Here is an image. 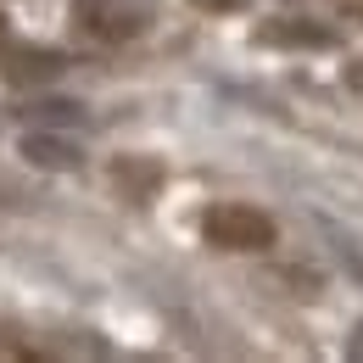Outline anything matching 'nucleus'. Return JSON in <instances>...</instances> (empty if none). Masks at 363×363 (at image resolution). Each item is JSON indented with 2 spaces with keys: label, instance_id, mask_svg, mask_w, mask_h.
<instances>
[{
  "label": "nucleus",
  "instance_id": "nucleus-1",
  "mask_svg": "<svg viewBox=\"0 0 363 363\" xmlns=\"http://www.w3.org/2000/svg\"><path fill=\"white\" fill-rule=\"evenodd\" d=\"M201 235L224 252H263V246H274V218L257 207H240V201H218L201 213Z\"/></svg>",
  "mask_w": 363,
  "mask_h": 363
},
{
  "label": "nucleus",
  "instance_id": "nucleus-2",
  "mask_svg": "<svg viewBox=\"0 0 363 363\" xmlns=\"http://www.w3.org/2000/svg\"><path fill=\"white\" fill-rule=\"evenodd\" d=\"M79 23L95 28V34L123 40V34H135V28H140V11H123V6H112V0H79Z\"/></svg>",
  "mask_w": 363,
  "mask_h": 363
},
{
  "label": "nucleus",
  "instance_id": "nucleus-3",
  "mask_svg": "<svg viewBox=\"0 0 363 363\" xmlns=\"http://www.w3.org/2000/svg\"><path fill=\"white\" fill-rule=\"evenodd\" d=\"M23 157L40 162V168H79L84 162V151L62 135H23Z\"/></svg>",
  "mask_w": 363,
  "mask_h": 363
},
{
  "label": "nucleus",
  "instance_id": "nucleus-4",
  "mask_svg": "<svg viewBox=\"0 0 363 363\" xmlns=\"http://www.w3.org/2000/svg\"><path fill=\"white\" fill-rule=\"evenodd\" d=\"M34 118H56V123H84V106H73V101H45V106H34Z\"/></svg>",
  "mask_w": 363,
  "mask_h": 363
},
{
  "label": "nucleus",
  "instance_id": "nucleus-5",
  "mask_svg": "<svg viewBox=\"0 0 363 363\" xmlns=\"http://www.w3.org/2000/svg\"><path fill=\"white\" fill-rule=\"evenodd\" d=\"M347 352H352V358H363V330H358V341H352V347H347Z\"/></svg>",
  "mask_w": 363,
  "mask_h": 363
}]
</instances>
